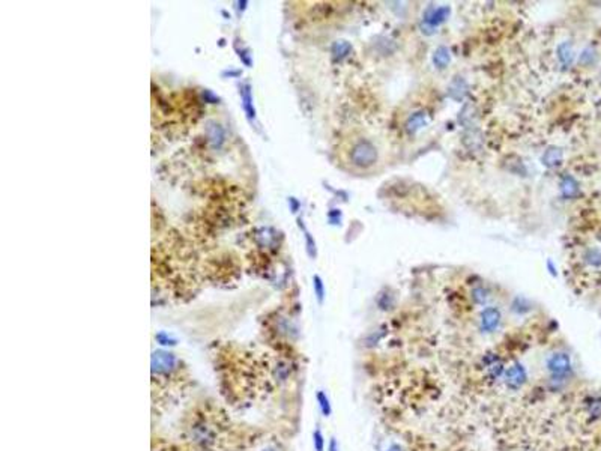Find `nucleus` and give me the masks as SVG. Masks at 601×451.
Here are the masks:
<instances>
[{
    "mask_svg": "<svg viewBox=\"0 0 601 451\" xmlns=\"http://www.w3.org/2000/svg\"><path fill=\"white\" fill-rule=\"evenodd\" d=\"M527 379V373L526 369L522 364H514L511 366L507 372H505V383L507 386H510L511 390H517L520 386L526 382Z\"/></svg>",
    "mask_w": 601,
    "mask_h": 451,
    "instance_id": "4",
    "label": "nucleus"
},
{
    "mask_svg": "<svg viewBox=\"0 0 601 451\" xmlns=\"http://www.w3.org/2000/svg\"><path fill=\"white\" fill-rule=\"evenodd\" d=\"M329 451H338V447H337L336 439H331V442H329Z\"/></svg>",
    "mask_w": 601,
    "mask_h": 451,
    "instance_id": "17",
    "label": "nucleus"
},
{
    "mask_svg": "<svg viewBox=\"0 0 601 451\" xmlns=\"http://www.w3.org/2000/svg\"><path fill=\"white\" fill-rule=\"evenodd\" d=\"M425 112H418L415 114L411 116V119L408 120V131L409 133H416L419 128H422L425 125Z\"/></svg>",
    "mask_w": 601,
    "mask_h": 451,
    "instance_id": "8",
    "label": "nucleus"
},
{
    "mask_svg": "<svg viewBox=\"0 0 601 451\" xmlns=\"http://www.w3.org/2000/svg\"><path fill=\"white\" fill-rule=\"evenodd\" d=\"M547 370L555 376V377H563L566 373L571 370V360L570 357L563 352H556L553 355L549 357L547 360Z\"/></svg>",
    "mask_w": 601,
    "mask_h": 451,
    "instance_id": "3",
    "label": "nucleus"
},
{
    "mask_svg": "<svg viewBox=\"0 0 601 451\" xmlns=\"http://www.w3.org/2000/svg\"><path fill=\"white\" fill-rule=\"evenodd\" d=\"M577 184H576V181L573 179V178H565L563 179V182H562V192H563V196H566V197H571V196H574L576 192H577Z\"/></svg>",
    "mask_w": 601,
    "mask_h": 451,
    "instance_id": "10",
    "label": "nucleus"
},
{
    "mask_svg": "<svg viewBox=\"0 0 601 451\" xmlns=\"http://www.w3.org/2000/svg\"><path fill=\"white\" fill-rule=\"evenodd\" d=\"M561 158H562L561 150H559V149H556V148H552V149H549V150L544 153V156H543V163H544L546 166L552 167V166L559 164Z\"/></svg>",
    "mask_w": 601,
    "mask_h": 451,
    "instance_id": "9",
    "label": "nucleus"
},
{
    "mask_svg": "<svg viewBox=\"0 0 601 451\" xmlns=\"http://www.w3.org/2000/svg\"><path fill=\"white\" fill-rule=\"evenodd\" d=\"M314 289H316V294H317L319 301H322V300H323V295H325V291H323V284H322V281H320L319 277L314 278Z\"/></svg>",
    "mask_w": 601,
    "mask_h": 451,
    "instance_id": "15",
    "label": "nucleus"
},
{
    "mask_svg": "<svg viewBox=\"0 0 601 451\" xmlns=\"http://www.w3.org/2000/svg\"><path fill=\"white\" fill-rule=\"evenodd\" d=\"M379 152L377 148L370 140H359L356 142L349 153L350 163L358 169H370L377 163Z\"/></svg>",
    "mask_w": 601,
    "mask_h": 451,
    "instance_id": "1",
    "label": "nucleus"
},
{
    "mask_svg": "<svg viewBox=\"0 0 601 451\" xmlns=\"http://www.w3.org/2000/svg\"><path fill=\"white\" fill-rule=\"evenodd\" d=\"M178 360L173 353L165 352V350H156L152 355V376L159 377V376H169L172 375L178 367Z\"/></svg>",
    "mask_w": 601,
    "mask_h": 451,
    "instance_id": "2",
    "label": "nucleus"
},
{
    "mask_svg": "<svg viewBox=\"0 0 601 451\" xmlns=\"http://www.w3.org/2000/svg\"><path fill=\"white\" fill-rule=\"evenodd\" d=\"M313 438H314V448H316V451H323V448H325V439H323L322 432H320V430H316L314 435H313Z\"/></svg>",
    "mask_w": 601,
    "mask_h": 451,
    "instance_id": "13",
    "label": "nucleus"
},
{
    "mask_svg": "<svg viewBox=\"0 0 601 451\" xmlns=\"http://www.w3.org/2000/svg\"><path fill=\"white\" fill-rule=\"evenodd\" d=\"M450 50L447 48V47H439L436 51H435V54H433V62H435V65L438 67V68H445L448 63H450Z\"/></svg>",
    "mask_w": 601,
    "mask_h": 451,
    "instance_id": "7",
    "label": "nucleus"
},
{
    "mask_svg": "<svg viewBox=\"0 0 601 451\" xmlns=\"http://www.w3.org/2000/svg\"><path fill=\"white\" fill-rule=\"evenodd\" d=\"M263 451H275V450H272V448H266V450H263Z\"/></svg>",
    "mask_w": 601,
    "mask_h": 451,
    "instance_id": "19",
    "label": "nucleus"
},
{
    "mask_svg": "<svg viewBox=\"0 0 601 451\" xmlns=\"http://www.w3.org/2000/svg\"><path fill=\"white\" fill-rule=\"evenodd\" d=\"M389 451H400V448H398L397 445H394V447H391V448H389Z\"/></svg>",
    "mask_w": 601,
    "mask_h": 451,
    "instance_id": "18",
    "label": "nucleus"
},
{
    "mask_svg": "<svg viewBox=\"0 0 601 451\" xmlns=\"http://www.w3.org/2000/svg\"><path fill=\"white\" fill-rule=\"evenodd\" d=\"M558 51H559V59L565 63V65H566V63L571 62V59H573V51H571V47H570L568 42H565V44L559 45Z\"/></svg>",
    "mask_w": 601,
    "mask_h": 451,
    "instance_id": "12",
    "label": "nucleus"
},
{
    "mask_svg": "<svg viewBox=\"0 0 601 451\" xmlns=\"http://www.w3.org/2000/svg\"><path fill=\"white\" fill-rule=\"evenodd\" d=\"M156 340H158L161 344H170V346H175V344H176L175 340H172L170 337H167L165 334H158V336H156Z\"/></svg>",
    "mask_w": 601,
    "mask_h": 451,
    "instance_id": "16",
    "label": "nucleus"
},
{
    "mask_svg": "<svg viewBox=\"0 0 601 451\" xmlns=\"http://www.w3.org/2000/svg\"><path fill=\"white\" fill-rule=\"evenodd\" d=\"M472 297H474V300H475L477 304H484L486 300H487V292L484 291V289H475Z\"/></svg>",
    "mask_w": 601,
    "mask_h": 451,
    "instance_id": "14",
    "label": "nucleus"
},
{
    "mask_svg": "<svg viewBox=\"0 0 601 451\" xmlns=\"http://www.w3.org/2000/svg\"><path fill=\"white\" fill-rule=\"evenodd\" d=\"M448 15H450V8L441 6L438 9H428L424 20L430 27H435V26H439L441 23H444L448 18Z\"/></svg>",
    "mask_w": 601,
    "mask_h": 451,
    "instance_id": "6",
    "label": "nucleus"
},
{
    "mask_svg": "<svg viewBox=\"0 0 601 451\" xmlns=\"http://www.w3.org/2000/svg\"><path fill=\"white\" fill-rule=\"evenodd\" d=\"M317 402H319V406H320L322 413H323L325 416H329L331 412H332V409H331L329 399H328V396H326L323 391H319V393H317Z\"/></svg>",
    "mask_w": 601,
    "mask_h": 451,
    "instance_id": "11",
    "label": "nucleus"
},
{
    "mask_svg": "<svg viewBox=\"0 0 601 451\" xmlns=\"http://www.w3.org/2000/svg\"><path fill=\"white\" fill-rule=\"evenodd\" d=\"M500 324V311L494 307H488L481 313V328L486 333H493Z\"/></svg>",
    "mask_w": 601,
    "mask_h": 451,
    "instance_id": "5",
    "label": "nucleus"
}]
</instances>
